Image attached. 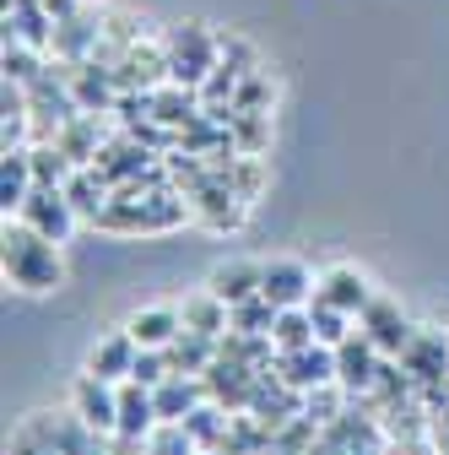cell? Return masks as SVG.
<instances>
[{"label":"cell","instance_id":"277c9868","mask_svg":"<svg viewBox=\"0 0 449 455\" xmlns=\"http://www.w3.org/2000/svg\"><path fill=\"white\" fill-rule=\"evenodd\" d=\"M71 412L92 434H120V385H108L98 374H82L71 385Z\"/></svg>","mask_w":449,"mask_h":455},{"label":"cell","instance_id":"5b68a950","mask_svg":"<svg viewBox=\"0 0 449 455\" xmlns=\"http://www.w3.org/2000/svg\"><path fill=\"white\" fill-rule=\"evenodd\" d=\"M260 299L276 304V309H303V304L314 299V276H309V266L293 260V255L265 260V271H260Z\"/></svg>","mask_w":449,"mask_h":455},{"label":"cell","instance_id":"2e32d148","mask_svg":"<svg viewBox=\"0 0 449 455\" xmlns=\"http://www.w3.org/2000/svg\"><path fill=\"white\" fill-rule=\"evenodd\" d=\"M271 341H276L282 353H293V347H309V341H314V320H309V304H303V309H276Z\"/></svg>","mask_w":449,"mask_h":455},{"label":"cell","instance_id":"e0dca14e","mask_svg":"<svg viewBox=\"0 0 449 455\" xmlns=\"http://www.w3.org/2000/svg\"><path fill=\"white\" fill-rule=\"evenodd\" d=\"M222 325H228V304H222L211 288H206L201 299L185 304V331H195V336H217Z\"/></svg>","mask_w":449,"mask_h":455},{"label":"cell","instance_id":"9a60e30c","mask_svg":"<svg viewBox=\"0 0 449 455\" xmlns=\"http://www.w3.org/2000/svg\"><path fill=\"white\" fill-rule=\"evenodd\" d=\"M168 363H174V374H201L211 363V336H195V331H179L174 341H168Z\"/></svg>","mask_w":449,"mask_h":455},{"label":"cell","instance_id":"7c38bea8","mask_svg":"<svg viewBox=\"0 0 449 455\" xmlns=\"http://www.w3.org/2000/svg\"><path fill=\"white\" fill-rule=\"evenodd\" d=\"M125 331L136 336V347H168V341L185 331V315L168 309V304H152V309H136L125 320Z\"/></svg>","mask_w":449,"mask_h":455},{"label":"cell","instance_id":"5bb4252c","mask_svg":"<svg viewBox=\"0 0 449 455\" xmlns=\"http://www.w3.org/2000/svg\"><path fill=\"white\" fill-rule=\"evenodd\" d=\"M33 152H6V163H0V206H6V217L22 212V201L33 196Z\"/></svg>","mask_w":449,"mask_h":455},{"label":"cell","instance_id":"9c48e42d","mask_svg":"<svg viewBox=\"0 0 449 455\" xmlns=\"http://www.w3.org/2000/svg\"><path fill=\"white\" fill-rule=\"evenodd\" d=\"M136 353H141L136 336H130V331H114V336H103L98 347L87 353V374H98V379H108V385H114V379H130Z\"/></svg>","mask_w":449,"mask_h":455},{"label":"cell","instance_id":"8992f818","mask_svg":"<svg viewBox=\"0 0 449 455\" xmlns=\"http://www.w3.org/2000/svg\"><path fill=\"white\" fill-rule=\"evenodd\" d=\"M314 293H319L325 304H335V309H347V315H363V309L374 304L368 276H363L358 266H347V260L325 266V271H319V282H314Z\"/></svg>","mask_w":449,"mask_h":455},{"label":"cell","instance_id":"d6986e66","mask_svg":"<svg viewBox=\"0 0 449 455\" xmlns=\"http://www.w3.org/2000/svg\"><path fill=\"white\" fill-rule=\"evenodd\" d=\"M152 395H157V418H185L190 407H195V385H185V374H168L162 385H152Z\"/></svg>","mask_w":449,"mask_h":455},{"label":"cell","instance_id":"3957f363","mask_svg":"<svg viewBox=\"0 0 449 455\" xmlns=\"http://www.w3.org/2000/svg\"><path fill=\"white\" fill-rule=\"evenodd\" d=\"M17 217H22L28 228H38L43 239H54V244H66L71 228H76V206H71L66 185H33V196L22 201Z\"/></svg>","mask_w":449,"mask_h":455},{"label":"cell","instance_id":"52a82bcc","mask_svg":"<svg viewBox=\"0 0 449 455\" xmlns=\"http://www.w3.org/2000/svg\"><path fill=\"white\" fill-rule=\"evenodd\" d=\"M282 379H288L293 390L330 385V379H335V347H325V341H309V347L282 353Z\"/></svg>","mask_w":449,"mask_h":455},{"label":"cell","instance_id":"8fae6325","mask_svg":"<svg viewBox=\"0 0 449 455\" xmlns=\"http://www.w3.org/2000/svg\"><path fill=\"white\" fill-rule=\"evenodd\" d=\"M152 423H157V395H152V385L120 379V434L125 439H141V434H152Z\"/></svg>","mask_w":449,"mask_h":455},{"label":"cell","instance_id":"ffe728a7","mask_svg":"<svg viewBox=\"0 0 449 455\" xmlns=\"http://www.w3.org/2000/svg\"><path fill=\"white\" fill-rule=\"evenodd\" d=\"M146 455H195L190 423H174V418H168L162 428H152V434H146Z\"/></svg>","mask_w":449,"mask_h":455},{"label":"cell","instance_id":"44dd1931","mask_svg":"<svg viewBox=\"0 0 449 455\" xmlns=\"http://www.w3.org/2000/svg\"><path fill=\"white\" fill-rule=\"evenodd\" d=\"M103 180H98V168L92 174H76V180H66V196H71V206H76V217H92L98 222V212H103Z\"/></svg>","mask_w":449,"mask_h":455},{"label":"cell","instance_id":"ac0fdd59","mask_svg":"<svg viewBox=\"0 0 449 455\" xmlns=\"http://www.w3.org/2000/svg\"><path fill=\"white\" fill-rule=\"evenodd\" d=\"M309 320H314V341H325V347H342V341L352 336V331H347V309L325 304L319 293L309 299Z\"/></svg>","mask_w":449,"mask_h":455},{"label":"cell","instance_id":"7a4b0ae2","mask_svg":"<svg viewBox=\"0 0 449 455\" xmlns=\"http://www.w3.org/2000/svg\"><path fill=\"white\" fill-rule=\"evenodd\" d=\"M162 71L174 76V82H190V87L206 82L217 71V38L201 22L174 28V33H168V44H162Z\"/></svg>","mask_w":449,"mask_h":455},{"label":"cell","instance_id":"6da1fadb","mask_svg":"<svg viewBox=\"0 0 449 455\" xmlns=\"http://www.w3.org/2000/svg\"><path fill=\"white\" fill-rule=\"evenodd\" d=\"M0 260H6V282L22 293H54L66 282V260H60V244L43 239L38 228H28L22 217L12 222L6 217V239H0Z\"/></svg>","mask_w":449,"mask_h":455},{"label":"cell","instance_id":"4fadbf2b","mask_svg":"<svg viewBox=\"0 0 449 455\" xmlns=\"http://www.w3.org/2000/svg\"><path fill=\"white\" fill-rule=\"evenodd\" d=\"M374 363H379V347L368 336H347L342 347H335V379H342V385H358V390L374 385V374H379Z\"/></svg>","mask_w":449,"mask_h":455},{"label":"cell","instance_id":"ba28073f","mask_svg":"<svg viewBox=\"0 0 449 455\" xmlns=\"http://www.w3.org/2000/svg\"><path fill=\"white\" fill-rule=\"evenodd\" d=\"M363 336L374 341L379 353H406V341H412V325H406V315L390 304V299H374L368 309H363Z\"/></svg>","mask_w":449,"mask_h":455},{"label":"cell","instance_id":"30bf717a","mask_svg":"<svg viewBox=\"0 0 449 455\" xmlns=\"http://www.w3.org/2000/svg\"><path fill=\"white\" fill-rule=\"evenodd\" d=\"M260 271H265V266H255V260H228V266L211 271L206 288H211L222 304H228V309H239V304L260 299Z\"/></svg>","mask_w":449,"mask_h":455}]
</instances>
